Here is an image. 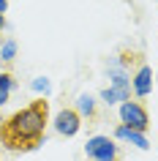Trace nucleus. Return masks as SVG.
<instances>
[{
	"label": "nucleus",
	"instance_id": "obj_1",
	"mask_svg": "<svg viewBox=\"0 0 158 161\" xmlns=\"http://www.w3.org/2000/svg\"><path fill=\"white\" fill-rule=\"evenodd\" d=\"M46 123H49V101L35 98V101H30L27 107L17 109L14 115H8L3 120L0 145L11 153H30L38 145H44Z\"/></svg>",
	"mask_w": 158,
	"mask_h": 161
},
{
	"label": "nucleus",
	"instance_id": "obj_2",
	"mask_svg": "<svg viewBox=\"0 0 158 161\" xmlns=\"http://www.w3.org/2000/svg\"><path fill=\"white\" fill-rule=\"evenodd\" d=\"M120 120H123V126H128L131 131H139V134H144L150 128V115L142 101H131V98L123 101L120 104Z\"/></svg>",
	"mask_w": 158,
	"mask_h": 161
},
{
	"label": "nucleus",
	"instance_id": "obj_3",
	"mask_svg": "<svg viewBox=\"0 0 158 161\" xmlns=\"http://www.w3.org/2000/svg\"><path fill=\"white\" fill-rule=\"evenodd\" d=\"M84 156L90 161H120V150L109 136H93L84 145Z\"/></svg>",
	"mask_w": 158,
	"mask_h": 161
},
{
	"label": "nucleus",
	"instance_id": "obj_4",
	"mask_svg": "<svg viewBox=\"0 0 158 161\" xmlns=\"http://www.w3.org/2000/svg\"><path fill=\"white\" fill-rule=\"evenodd\" d=\"M79 128H82V115L76 109L66 107V109H60L55 115V131L60 136H74V134H79Z\"/></svg>",
	"mask_w": 158,
	"mask_h": 161
},
{
	"label": "nucleus",
	"instance_id": "obj_5",
	"mask_svg": "<svg viewBox=\"0 0 158 161\" xmlns=\"http://www.w3.org/2000/svg\"><path fill=\"white\" fill-rule=\"evenodd\" d=\"M131 87H133V93L139 96V98L150 96V90H153V68L150 66H139V71H136L133 79H131Z\"/></svg>",
	"mask_w": 158,
	"mask_h": 161
},
{
	"label": "nucleus",
	"instance_id": "obj_6",
	"mask_svg": "<svg viewBox=\"0 0 158 161\" xmlns=\"http://www.w3.org/2000/svg\"><path fill=\"white\" fill-rule=\"evenodd\" d=\"M115 136H117V139H123V142L136 145L139 150H147V147H150V145H147V139H144V134H139V131H131V128H128V126H123V123H120V126L115 128Z\"/></svg>",
	"mask_w": 158,
	"mask_h": 161
},
{
	"label": "nucleus",
	"instance_id": "obj_7",
	"mask_svg": "<svg viewBox=\"0 0 158 161\" xmlns=\"http://www.w3.org/2000/svg\"><path fill=\"white\" fill-rule=\"evenodd\" d=\"M76 112H79L82 118H87V120H95L98 118V112H95V98H93L90 93H82L76 98Z\"/></svg>",
	"mask_w": 158,
	"mask_h": 161
},
{
	"label": "nucleus",
	"instance_id": "obj_8",
	"mask_svg": "<svg viewBox=\"0 0 158 161\" xmlns=\"http://www.w3.org/2000/svg\"><path fill=\"white\" fill-rule=\"evenodd\" d=\"M104 104H115V101H128L131 98V90H123V87H106L104 93H101Z\"/></svg>",
	"mask_w": 158,
	"mask_h": 161
},
{
	"label": "nucleus",
	"instance_id": "obj_9",
	"mask_svg": "<svg viewBox=\"0 0 158 161\" xmlns=\"http://www.w3.org/2000/svg\"><path fill=\"white\" fill-rule=\"evenodd\" d=\"M11 90H14V76H11L8 71H0V107L8 101Z\"/></svg>",
	"mask_w": 158,
	"mask_h": 161
},
{
	"label": "nucleus",
	"instance_id": "obj_10",
	"mask_svg": "<svg viewBox=\"0 0 158 161\" xmlns=\"http://www.w3.org/2000/svg\"><path fill=\"white\" fill-rule=\"evenodd\" d=\"M14 55H17V41H6L3 49H0V60H3V63H11Z\"/></svg>",
	"mask_w": 158,
	"mask_h": 161
},
{
	"label": "nucleus",
	"instance_id": "obj_11",
	"mask_svg": "<svg viewBox=\"0 0 158 161\" xmlns=\"http://www.w3.org/2000/svg\"><path fill=\"white\" fill-rule=\"evenodd\" d=\"M33 90H38V93H46V90H49V79H46V76H38V79L33 82Z\"/></svg>",
	"mask_w": 158,
	"mask_h": 161
},
{
	"label": "nucleus",
	"instance_id": "obj_12",
	"mask_svg": "<svg viewBox=\"0 0 158 161\" xmlns=\"http://www.w3.org/2000/svg\"><path fill=\"white\" fill-rule=\"evenodd\" d=\"M3 27H6V17L0 14V33H3Z\"/></svg>",
	"mask_w": 158,
	"mask_h": 161
},
{
	"label": "nucleus",
	"instance_id": "obj_13",
	"mask_svg": "<svg viewBox=\"0 0 158 161\" xmlns=\"http://www.w3.org/2000/svg\"><path fill=\"white\" fill-rule=\"evenodd\" d=\"M6 6H8V3H6V0H0V14L6 11Z\"/></svg>",
	"mask_w": 158,
	"mask_h": 161
},
{
	"label": "nucleus",
	"instance_id": "obj_14",
	"mask_svg": "<svg viewBox=\"0 0 158 161\" xmlns=\"http://www.w3.org/2000/svg\"><path fill=\"white\" fill-rule=\"evenodd\" d=\"M3 120H6V118H3V115H0V126H3Z\"/></svg>",
	"mask_w": 158,
	"mask_h": 161
}]
</instances>
